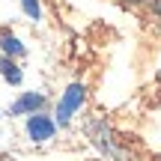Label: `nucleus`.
I'll return each instance as SVG.
<instances>
[{"mask_svg":"<svg viewBox=\"0 0 161 161\" xmlns=\"http://www.w3.org/2000/svg\"><path fill=\"white\" fill-rule=\"evenodd\" d=\"M0 75H3L6 84H12V86L21 84V69H18V63L12 57H0Z\"/></svg>","mask_w":161,"mask_h":161,"instance_id":"nucleus-4","label":"nucleus"},{"mask_svg":"<svg viewBox=\"0 0 161 161\" xmlns=\"http://www.w3.org/2000/svg\"><path fill=\"white\" fill-rule=\"evenodd\" d=\"M0 48H3V54H6V57H9V54H15V57H18V54L24 51V48H21V42H18L12 33H3V36H0Z\"/></svg>","mask_w":161,"mask_h":161,"instance_id":"nucleus-5","label":"nucleus"},{"mask_svg":"<svg viewBox=\"0 0 161 161\" xmlns=\"http://www.w3.org/2000/svg\"><path fill=\"white\" fill-rule=\"evenodd\" d=\"M42 104H45V96H42V92H24V96L12 104V114H39Z\"/></svg>","mask_w":161,"mask_h":161,"instance_id":"nucleus-3","label":"nucleus"},{"mask_svg":"<svg viewBox=\"0 0 161 161\" xmlns=\"http://www.w3.org/2000/svg\"><path fill=\"white\" fill-rule=\"evenodd\" d=\"M125 6H146V3H152V0H122Z\"/></svg>","mask_w":161,"mask_h":161,"instance_id":"nucleus-8","label":"nucleus"},{"mask_svg":"<svg viewBox=\"0 0 161 161\" xmlns=\"http://www.w3.org/2000/svg\"><path fill=\"white\" fill-rule=\"evenodd\" d=\"M80 102H84V86L72 84L69 90H66V96L60 98V104H57V122L60 125H66V122L72 119V114L80 108Z\"/></svg>","mask_w":161,"mask_h":161,"instance_id":"nucleus-1","label":"nucleus"},{"mask_svg":"<svg viewBox=\"0 0 161 161\" xmlns=\"http://www.w3.org/2000/svg\"><path fill=\"white\" fill-rule=\"evenodd\" d=\"M27 134H30V140H51L54 137V122H51V116H45V114H30V119H27Z\"/></svg>","mask_w":161,"mask_h":161,"instance_id":"nucleus-2","label":"nucleus"},{"mask_svg":"<svg viewBox=\"0 0 161 161\" xmlns=\"http://www.w3.org/2000/svg\"><path fill=\"white\" fill-rule=\"evenodd\" d=\"M21 6H24V12H27L30 18H39V15H42V6H39V0H21Z\"/></svg>","mask_w":161,"mask_h":161,"instance_id":"nucleus-6","label":"nucleus"},{"mask_svg":"<svg viewBox=\"0 0 161 161\" xmlns=\"http://www.w3.org/2000/svg\"><path fill=\"white\" fill-rule=\"evenodd\" d=\"M149 9H152V15H155V18H161V0H152Z\"/></svg>","mask_w":161,"mask_h":161,"instance_id":"nucleus-7","label":"nucleus"}]
</instances>
